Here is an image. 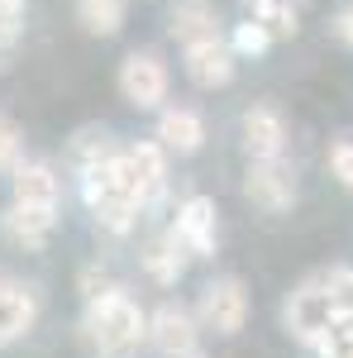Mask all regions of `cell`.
Returning a JSON list of instances; mask_svg holds the SVG:
<instances>
[{
    "label": "cell",
    "mask_w": 353,
    "mask_h": 358,
    "mask_svg": "<svg viewBox=\"0 0 353 358\" xmlns=\"http://www.w3.org/2000/svg\"><path fill=\"white\" fill-rule=\"evenodd\" d=\"M182 358H201V354H182Z\"/></svg>",
    "instance_id": "obj_24"
},
{
    "label": "cell",
    "mask_w": 353,
    "mask_h": 358,
    "mask_svg": "<svg viewBox=\"0 0 353 358\" xmlns=\"http://www.w3.org/2000/svg\"><path fill=\"white\" fill-rule=\"evenodd\" d=\"M344 358H353V349H349V354H344Z\"/></svg>",
    "instance_id": "obj_25"
},
{
    "label": "cell",
    "mask_w": 353,
    "mask_h": 358,
    "mask_svg": "<svg viewBox=\"0 0 353 358\" xmlns=\"http://www.w3.org/2000/svg\"><path fill=\"white\" fill-rule=\"evenodd\" d=\"M244 143L248 158H282V143H287V124L272 106H253L244 115Z\"/></svg>",
    "instance_id": "obj_10"
},
{
    "label": "cell",
    "mask_w": 353,
    "mask_h": 358,
    "mask_svg": "<svg viewBox=\"0 0 353 358\" xmlns=\"http://www.w3.org/2000/svg\"><path fill=\"white\" fill-rule=\"evenodd\" d=\"M120 91L138 110H153L167 101V67L158 53H129L120 62Z\"/></svg>",
    "instance_id": "obj_3"
},
{
    "label": "cell",
    "mask_w": 353,
    "mask_h": 358,
    "mask_svg": "<svg viewBox=\"0 0 353 358\" xmlns=\"http://www.w3.org/2000/svg\"><path fill=\"white\" fill-rule=\"evenodd\" d=\"M268 43H272L268 29L258 24V20H244V24L234 29V43L229 48H234V57H258V53H268Z\"/></svg>",
    "instance_id": "obj_19"
},
{
    "label": "cell",
    "mask_w": 353,
    "mask_h": 358,
    "mask_svg": "<svg viewBox=\"0 0 353 358\" xmlns=\"http://www.w3.org/2000/svg\"><path fill=\"white\" fill-rule=\"evenodd\" d=\"M77 20H82L86 34L110 38V34H120V24H124V0H77Z\"/></svg>",
    "instance_id": "obj_17"
},
{
    "label": "cell",
    "mask_w": 353,
    "mask_h": 358,
    "mask_svg": "<svg viewBox=\"0 0 353 358\" xmlns=\"http://www.w3.org/2000/svg\"><path fill=\"white\" fill-rule=\"evenodd\" d=\"M0 15H24V0H0Z\"/></svg>",
    "instance_id": "obj_23"
},
{
    "label": "cell",
    "mask_w": 353,
    "mask_h": 358,
    "mask_svg": "<svg viewBox=\"0 0 353 358\" xmlns=\"http://www.w3.org/2000/svg\"><path fill=\"white\" fill-rule=\"evenodd\" d=\"M201 320L215 334H239L248 320V292L239 277H215L201 296Z\"/></svg>",
    "instance_id": "obj_4"
},
{
    "label": "cell",
    "mask_w": 353,
    "mask_h": 358,
    "mask_svg": "<svg viewBox=\"0 0 353 358\" xmlns=\"http://www.w3.org/2000/svg\"><path fill=\"white\" fill-rule=\"evenodd\" d=\"M244 192H248V201L263 206V210H291V201H296V177H291V167L282 163V158H253Z\"/></svg>",
    "instance_id": "obj_5"
},
{
    "label": "cell",
    "mask_w": 353,
    "mask_h": 358,
    "mask_svg": "<svg viewBox=\"0 0 353 358\" xmlns=\"http://www.w3.org/2000/svg\"><path fill=\"white\" fill-rule=\"evenodd\" d=\"M187 77L196 86H206V91L229 86V82H234V48H229V43H219V34L187 43Z\"/></svg>",
    "instance_id": "obj_6"
},
{
    "label": "cell",
    "mask_w": 353,
    "mask_h": 358,
    "mask_svg": "<svg viewBox=\"0 0 353 358\" xmlns=\"http://www.w3.org/2000/svg\"><path fill=\"white\" fill-rule=\"evenodd\" d=\"M129 163H134V172H138L143 201H153L167 182V148L163 143H134V148H129Z\"/></svg>",
    "instance_id": "obj_16"
},
{
    "label": "cell",
    "mask_w": 353,
    "mask_h": 358,
    "mask_svg": "<svg viewBox=\"0 0 353 358\" xmlns=\"http://www.w3.org/2000/svg\"><path fill=\"white\" fill-rule=\"evenodd\" d=\"M158 143H163L167 153H196L201 143H206V120L196 110H163L158 120Z\"/></svg>",
    "instance_id": "obj_11"
},
{
    "label": "cell",
    "mask_w": 353,
    "mask_h": 358,
    "mask_svg": "<svg viewBox=\"0 0 353 358\" xmlns=\"http://www.w3.org/2000/svg\"><path fill=\"white\" fill-rule=\"evenodd\" d=\"M248 20H258L268 34H296V15L287 0H248Z\"/></svg>",
    "instance_id": "obj_18"
},
{
    "label": "cell",
    "mask_w": 353,
    "mask_h": 358,
    "mask_svg": "<svg viewBox=\"0 0 353 358\" xmlns=\"http://www.w3.org/2000/svg\"><path fill=\"white\" fill-rule=\"evenodd\" d=\"M15 201H24V206H57V172L48 163H20L15 172Z\"/></svg>",
    "instance_id": "obj_14"
},
{
    "label": "cell",
    "mask_w": 353,
    "mask_h": 358,
    "mask_svg": "<svg viewBox=\"0 0 353 358\" xmlns=\"http://www.w3.org/2000/svg\"><path fill=\"white\" fill-rule=\"evenodd\" d=\"M148 334V320L124 292H101L91 296L86 310V339L101 358H124L129 349H138V339Z\"/></svg>",
    "instance_id": "obj_1"
},
{
    "label": "cell",
    "mask_w": 353,
    "mask_h": 358,
    "mask_svg": "<svg viewBox=\"0 0 353 358\" xmlns=\"http://www.w3.org/2000/svg\"><path fill=\"white\" fill-rule=\"evenodd\" d=\"M334 315H339V296L325 287V277L301 282L296 292L287 296V330L296 334L301 344H310L320 330H329V325H334Z\"/></svg>",
    "instance_id": "obj_2"
},
{
    "label": "cell",
    "mask_w": 353,
    "mask_h": 358,
    "mask_svg": "<svg viewBox=\"0 0 353 358\" xmlns=\"http://www.w3.org/2000/svg\"><path fill=\"white\" fill-rule=\"evenodd\" d=\"M187 253L191 248L177 239V229L172 234H163V239H153V244L143 248V273L153 277V282H163V287H172L177 277L187 273Z\"/></svg>",
    "instance_id": "obj_12"
},
{
    "label": "cell",
    "mask_w": 353,
    "mask_h": 358,
    "mask_svg": "<svg viewBox=\"0 0 353 358\" xmlns=\"http://www.w3.org/2000/svg\"><path fill=\"white\" fill-rule=\"evenodd\" d=\"M329 172H334L344 187H353V143L349 138H339V143L329 148Z\"/></svg>",
    "instance_id": "obj_21"
},
{
    "label": "cell",
    "mask_w": 353,
    "mask_h": 358,
    "mask_svg": "<svg viewBox=\"0 0 353 358\" xmlns=\"http://www.w3.org/2000/svg\"><path fill=\"white\" fill-rule=\"evenodd\" d=\"M177 239L196 258H210L215 253V201L210 196H191L187 206L177 210Z\"/></svg>",
    "instance_id": "obj_9"
},
{
    "label": "cell",
    "mask_w": 353,
    "mask_h": 358,
    "mask_svg": "<svg viewBox=\"0 0 353 358\" xmlns=\"http://www.w3.org/2000/svg\"><path fill=\"white\" fill-rule=\"evenodd\" d=\"M20 167V124L10 115H0V172Z\"/></svg>",
    "instance_id": "obj_20"
},
{
    "label": "cell",
    "mask_w": 353,
    "mask_h": 358,
    "mask_svg": "<svg viewBox=\"0 0 353 358\" xmlns=\"http://www.w3.org/2000/svg\"><path fill=\"white\" fill-rule=\"evenodd\" d=\"M215 24H219V15H215V5H210V0H177V5H172V15H167L172 38H182V43L210 38Z\"/></svg>",
    "instance_id": "obj_13"
},
{
    "label": "cell",
    "mask_w": 353,
    "mask_h": 358,
    "mask_svg": "<svg viewBox=\"0 0 353 358\" xmlns=\"http://www.w3.org/2000/svg\"><path fill=\"white\" fill-rule=\"evenodd\" d=\"M53 224H57V206H24V201H15L10 215H5V229L20 244H43Z\"/></svg>",
    "instance_id": "obj_15"
},
{
    "label": "cell",
    "mask_w": 353,
    "mask_h": 358,
    "mask_svg": "<svg viewBox=\"0 0 353 358\" xmlns=\"http://www.w3.org/2000/svg\"><path fill=\"white\" fill-rule=\"evenodd\" d=\"M34 320H38L34 292L24 282H15V277H0V344H15L20 334H29Z\"/></svg>",
    "instance_id": "obj_8"
},
{
    "label": "cell",
    "mask_w": 353,
    "mask_h": 358,
    "mask_svg": "<svg viewBox=\"0 0 353 358\" xmlns=\"http://www.w3.org/2000/svg\"><path fill=\"white\" fill-rule=\"evenodd\" d=\"M148 339H153V349H163V354L182 358V354H196V320H191L187 306H158V315L148 320Z\"/></svg>",
    "instance_id": "obj_7"
},
{
    "label": "cell",
    "mask_w": 353,
    "mask_h": 358,
    "mask_svg": "<svg viewBox=\"0 0 353 358\" xmlns=\"http://www.w3.org/2000/svg\"><path fill=\"white\" fill-rule=\"evenodd\" d=\"M334 34H339V38H344V43L353 48V10H344V15L334 20Z\"/></svg>",
    "instance_id": "obj_22"
}]
</instances>
